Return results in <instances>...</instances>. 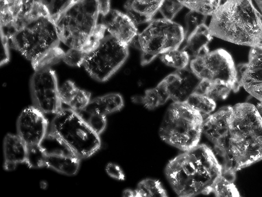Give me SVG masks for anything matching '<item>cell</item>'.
I'll list each match as a JSON object with an SVG mask.
<instances>
[{
  "instance_id": "3957f363",
  "label": "cell",
  "mask_w": 262,
  "mask_h": 197,
  "mask_svg": "<svg viewBox=\"0 0 262 197\" xmlns=\"http://www.w3.org/2000/svg\"><path fill=\"white\" fill-rule=\"evenodd\" d=\"M211 16L208 28L213 36L262 49V14L251 0H228Z\"/></svg>"
},
{
  "instance_id": "5bb4252c",
  "label": "cell",
  "mask_w": 262,
  "mask_h": 197,
  "mask_svg": "<svg viewBox=\"0 0 262 197\" xmlns=\"http://www.w3.org/2000/svg\"><path fill=\"white\" fill-rule=\"evenodd\" d=\"M48 126L45 114L34 106H29L17 119V135L27 147L40 145L47 135Z\"/></svg>"
},
{
  "instance_id": "4dcf8cb0",
  "label": "cell",
  "mask_w": 262,
  "mask_h": 197,
  "mask_svg": "<svg viewBox=\"0 0 262 197\" xmlns=\"http://www.w3.org/2000/svg\"><path fill=\"white\" fill-rule=\"evenodd\" d=\"M46 9L49 16L55 22L72 5L75 0H37Z\"/></svg>"
},
{
  "instance_id": "9a60e30c",
  "label": "cell",
  "mask_w": 262,
  "mask_h": 197,
  "mask_svg": "<svg viewBox=\"0 0 262 197\" xmlns=\"http://www.w3.org/2000/svg\"><path fill=\"white\" fill-rule=\"evenodd\" d=\"M236 68L241 87L262 103V49L251 47L248 62Z\"/></svg>"
},
{
  "instance_id": "60d3db41",
  "label": "cell",
  "mask_w": 262,
  "mask_h": 197,
  "mask_svg": "<svg viewBox=\"0 0 262 197\" xmlns=\"http://www.w3.org/2000/svg\"><path fill=\"white\" fill-rule=\"evenodd\" d=\"M40 186H41V187L42 188H43V189H45V188H46V187H47V184L46 183V182H45V181H42V182H41V185H40Z\"/></svg>"
},
{
  "instance_id": "ba28073f",
  "label": "cell",
  "mask_w": 262,
  "mask_h": 197,
  "mask_svg": "<svg viewBox=\"0 0 262 197\" xmlns=\"http://www.w3.org/2000/svg\"><path fill=\"white\" fill-rule=\"evenodd\" d=\"M136 37L144 66L157 56L179 48L185 40V31L180 25L163 17L151 21Z\"/></svg>"
},
{
  "instance_id": "603a6c76",
  "label": "cell",
  "mask_w": 262,
  "mask_h": 197,
  "mask_svg": "<svg viewBox=\"0 0 262 197\" xmlns=\"http://www.w3.org/2000/svg\"><path fill=\"white\" fill-rule=\"evenodd\" d=\"M231 90L230 86L222 81L201 79L194 92L216 101L226 99Z\"/></svg>"
},
{
  "instance_id": "7402d4cb",
  "label": "cell",
  "mask_w": 262,
  "mask_h": 197,
  "mask_svg": "<svg viewBox=\"0 0 262 197\" xmlns=\"http://www.w3.org/2000/svg\"><path fill=\"white\" fill-rule=\"evenodd\" d=\"M124 101L121 94L110 93L91 100L87 106L80 112L106 116L121 110Z\"/></svg>"
},
{
  "instance_id": "f35d334b",
  "label": "cell",
  "mask_w": 262,
  "mask_h": 197,
  "mask_svg": "<svg viewBox=\"0 0 262 197\" xmlns=\"http://www.w3.org/2000/svg\"><path fill=\"white\" fill-rule=\"evenodd\" d=\"M123 196H135L136 197V193L135 190H132L129 189H125L122 193Z\"/></svg>"
},
{
  "instance_id": "8d00e7d4",
  "label": "cell",
  "mask_w": 262,
  "mask_h": 197,
  "mask_svg": "<svg viewBox=\"0 0 262 197\" xmlns=\"http://www.w3.org/2000/svg\"><path fill=\"white\" fill-rule=\"evenodd\" d=\"M2 44V51L1 55V65L7 63L9 61V55L8 52V41L4 37L1 36Z\"/></svg>"
},
{
  "instance_id": "1f68e13d",
  "label": "cell",
  "mask_w": 262,
  "mask_h": 197,
  "mask_svg": "<svg viewBox=\"0 0 262 197\" xmlns=\"http://www.w3.org/2000/svg\"><path fill=\"white\" fill-rule=\"evenodd\" d=\"M206 17V15L190 10L185 16L186 31L185 32V39L198 26L204 24Z\"/></svg>"
},
{
  "instance_id": "e0dca14e",
  "label": "cell",
  "mask_w": 262,
  "mask_h": 197,
  "mask_svg": "<svg viewBox=\"0 0 262 197\" xmlns=\"http://www.w3.org/2000/svg\"><path fill=\"white\" fill-rule=\"evenodd\" d=\"M101 21L110 35L128 46L138 33L137 26L130 18L118 10L111 9L101 15Z\"/></svg>"
},
{
  "instance_id": "8fae6325",
  "label": "cell",
  "mask_w": 262,
  "mask_h": 197,
  "mask_svg": "<svg viewBox=\"0 0 262 197\" xmlns=\"http://www.w3.org/2000/svg\"><path fill=\"white\" fill-rule=\"evenodd\" d=\"M57 79L50 68L35 71L30 81L34 106L44 114H56L61 109Z\"/></svg>"
},
{
  "instance_id": "2e32d148",
  "label": "cell",
  "mask_w": 262,
  "mask_h": 197,
  "mask_svg": "<svg viewBox=\"0 0 262 197\" xmlns=\"http://www.w3.org/2000/svg\"><path fill=\"white\" fill-rule=\"evenodd\" d=\"M200 80L190 68L186 67L177 69L162 81L170 99L174 102H184L194 91Z\"/></svg>"
},
{
  "instance_id": "f546056e",
  "label": "cell",
  "mask_w": 262,
  "mask_h": 197,
  "mask_svg": "<svg viewBox=\"0 0 262 197\" xmlns=\"http://www.w3.org/2000/svg\"><path fill=\"white\" fill-rule=\"evenodd\" d=\"M185 102L202 114H209L216 107L215 101L205 95L193 92Z\"/></svg>"
},
{
  "instance_id": "cb8c5ba5",
  "label": "cell",
  "mask_w": 262,
  "mask_h": 197,
  "mask_svg": "<svg viewBox=\"0 0 262 197\" xmlns=\"http://www.w3.org/2000/svg\"><path fill=\"white\" fill-rule=\"evenodd\" d=\"M235 174L222 172L213 184L212 192L216 196H240L234 184Z\"/></svg>"
},
{
  "instance_id": "277c9868",
  "label": "cell",
  "mask_w": 262,
  "mask_h": 197,
  "mask_svg": "<svg viewBox=\"0 0 262 197\" xmlns=\"http://www.w3.org/2000/svg\"><path fill=\"white\" fill-rule=\"evenodd\" d=\"M204 120L203 114L185 102H173L163 117L159 135L168 144L187 151L199 144Z\"/></svg>"
},
{
  "instance_id": "ac0fdd59",
  "label": "cell",
  "mask_w": 262,
  "mask_h": 197,
  "mask_svg": "<svg viewBox=\"0 0 262 197\" xmlns=\"http://www.w3.org/2000/svg\"><path fill=\"white\" fill-rule=\"evenodd\" d=\"M4 164L5 170H14L19 164L26 162L27 147L18 135L7 133L3 142Z\"/></svg>"
},
{
  "instance_id": "d6a6232c",
  "label": "cell",
  "mask_w": 262,
  "mask_h": 197,
  "mask_svg": "<svg viewBox=\"0 0 262 197\" xmlns=\"http://www.w3.org/2000/svg\"><path fill=\"white\" fill-rule=\"evenodd\" d=\"M183 7L179 0H163L159 11L163 18L172 20Z\"/></svg>"
},
{
  "instance_id": "d4e9b609",
  "label": "cell",
  "mask_w": 262,
  "mask_h": 197,
  "mask_svg": "<svg viewBox=\"0 0 262 197\" xmlns=\"http://www.w3.org/2000/svg\"><path fill=\"white\" fill-rule=\"evenodd\" d=\"M184 7L205 15H211L228 0H179Z\"/></svg>"
},
{
  "instance_id": "e575fe53",
  "label": "cell",
  "mask_w": 262,
  "mask_h": 197,
  "mask_svg": "<svg viewBox=\"0 0 262 197\" xmlns=\"http://www.w3.org/2000/svg\"><path fill=\"white\" fill-rule=\"evenodd\" d=\"M85 114L88 116L86 118H83L93 131L100 135L104 130L106 126V116L97 114Z\"/></svg>"
},
{
  "instance_id": "4fadbf2b",
  "label": "cell",
  "mask_w": 262,
  "mask_h": 197,
  "mask_svg": "<svg viewBox=\"0 0 262 197\" xmlns=\"http://www.w3.org/2000/svg\"><path fill=\"white\" fill-rule=\"evenodd\" d=\"M41 145L44 150L43 167L69 176L77 173L81 159L56 137L47 134Z\"/></svg>"
},
{
  "instance_id": "52a82bcc",
  "label": "cell",
  "mask_w": 262,
  "mask_h": 197,
  "mask_svg": "<svg viewBox=\"0 0 262 197\" xmlns=\"http://www.w3.org/2000/svg\"><path fill=\"white\" fill-rule=\"evenodd\" d=\"M55 22L48 13L41 15L17 31L8 41L9 46L31 62L60 43Z\"/></svg>"
},
{
  "instance_id": "4316f807",
  "label": "cell",
  "mask_w": 262,
  "mask_h": 197,
  "mask_svg": "<svg viewBox=\"0 0 262 197\" xmlns=\"http://www.w3.org/2000/svg\"><path fill=\"white\" fill-rule=\"evenodd\" d=\"M64 53L59 46L52 48L32 61V67L35 71L50 68V66L62 60Z\"/></svg>"
},
{
  "instance_id": "ab89813d",
  "label": "cell",
  "mask_w": 262,
  "mask_h": 197,
  "mask_svg": "<svg viewBox=\"0 0 262 197\" xmlns=\"http://www.w3.org/2000/svg\"><path fill=\"white\" fill-rule=\"evenodd\" d=\"M262 14V0H255Z\"/></svg>"
},
{
  "instance_id": "83f0119b",
  "label": "cell",
  "mask_w": 262,
  "mask_h": 197,
  "mask_svg": "<svg viewBox=\"0 0 262 197\" xmlns=\"http://www.w3.org/2000/svg\"><path fill=\"white\" fill-rule=\"evenodd\" d=\"M161 61L166 65L177 69L187 67L190 57L183 50L175 49L160 55Z\"/></svg>"
},
{
  "instance_id": "d590c367",
  "label": "cell",
  "mask_w": 262,
  "mask_h": 197,
  "mask_svg": "<svg viewBox=\"0 0 262 197\" xmlns=\"http://www.w3.org/2000/svg\"><path fill=\"white\" fill-rule=\"evenodd\" d=\"M107 174L111 178L117 180L123 181L125 180V174L121 168L117 164L109 163L105 167Z\"/></svg>"
},
{
  "instance_id": "ffe728a7",
  "label": "cell",
  "mask_w": 262,
  "mask_h": 197,
  "mask_svg": "<svg viewBox=\"0 0 262 197\" xmlns=\"http://www.w3.org/2000/svg\"><path fill=\"white\" fill-rule=\"evenodd\" d=\"M62 103L78 112L82 110L91 101V93L77 87L70 81L65 82L59 89Z\"/></svg>"
},
{
  "instance_id": "7c38bea8",
  "label": "cell",
  "mask_w": 262,
  "mask_h": 197,
  "mask_svg": "<svg viewBox=\"0 0 262 197\" xmlns=\"http://www.w3.org/2000/svg\"><path fill=\"white\" fill-rule=\"evenodd\" d=\"M36 0H0L1 35L8 40L35 16Z\"/></svg>"
},
{
  "instance_id": "d6986e66",
  "label": "cell",
  "mask_w": 262,
  "mask_h": 197,
  "mask_svg": "<svg viewBox=\"0 0 262 197\" xmlns=\"http://www.w3.org/2000/svg\"><path fill=\"white\" fill-rule=\"evenodd\" d=\"M163 0H127L124 4L126 14L136 26L152 20Z\"/></svg>"
},
{
  "instance_id": "9c48e42d",
  "label": "cell",
  "mask_w": 262,
  "mask_h": 197,
  "mask_svg": "<svg viewBox=\"0 0 262 197\" xmlns=\"http://www.w3.org/2000/svg\"><path fill=\"white\" fill-rule=\"evenodd\" d=\"M128 47L111 35H107L86 55L83 65L94 79L105 82L126 61L129 53Z\"/></svg>"
},
{
  "instance_id": "836d02e7",
  "label": "cell",
  "mask_w": 262,
  "mask_h": 197,
  "mask_svg": "<svg viewBox=\"0 0 262 197\" xmlns=\"http://www.w3.org/2000/svg\"><path fill=\"white\" fill-rule=\"evenodd\" d=\"M86 55L81 49L71 48L65 52L62 60L69 66L79 67L83 65Z\"/></svg>"
},
{
  "instance_id": "5b68a950",
  "label": "cell",
  "mask_w": 262,
  "mask_h": 197,
  "mask_svg": "<svg viewBox=\"0 0 262 197\" xmlns=\"http://www.w3.org/2000/svg\"><path fill=\"white\" fill-rule=\"evenodd\" d=\"M49 133L80 159L90 157L101 147L99 135L82 116L71 108L61 109L55 114Z\"/></svg>"
},
{
  "instance_id": "f1b7e54d",
  "label": "cell",
  "mask_w": 262,
  "mask_h": 197,
  "mask_svg": "<svg viewBox=\"0 0 262 197\" xmlns=\"http://www.w3.org/2000/svg\"><path fill=\"white\" fill-rule=\"evenodd\" d=\"M131 99L133 102L141 104L148 110H154L166 103L157 87L145 90L143 95H134Z\"/></svg>"
},
{
  "instance_id": "74e56055",
  "label": "cell",
  "mask_w": 262,
  "mask_h": 197,
  "mask_svg": "<svg viewBox=\"0 0 262 197\" xmlns=\"http://www.w3.org/2000/svg\"><path fill=\"white\" fill-rule=\"evenodd\" d=\"M100 14L101 15L106 14L111 9L110 0H98Z\"/></svg>"
},
{
  "instance_id": "8992f818",
  "label": "cell",
  "mask_w": 262,
  "mask_h": 197,
  "mask_svg": "<svg viewBox=\"0 0 262 197\" xmlns=\"http://www.w3.org/2000/svg\"><path fill=\"white\" fill-rule=\"evenodd\" d=\"M100 14L98 0H76L55 22L60 41L82 49L95 32Z\"/></svg>"
},
{
  "instance_id": "6da1fadb",
  "label": "cell",
  "mask_w": 262,
  "mask_h": 197,
  "mask_svg": "<svg viewBox=\"0 0 262 197\" xmlns=\"http://www.w3.org/2000/svg\"><path fill=\"white\" fill-rule=\"evenodd\" d=\"M203 133L223 158L222 172H236L262 160V116L250 103L224 106L204 121Z\"/></svg>"
},
{
  "instance_id": "30bf717a",
  "label": "cell",
  "mask_w": 262,
  "mask_h": 197,
  "mask_svg": "<svg viewBox=\"0 0 262 197\" xmlns=\"http://www.w3.org/2000/svg\"><path fill=\"white\" fill-rule=\"evenodd\" d=\"M189 67L200 79L222 81L229 85L234 92L241 87L233 60L223 49L208 51L192 58Z\"/></svg>"
},
{
  "instance_id": "7a4b0ae2",
  "label": "cell",
  "mask_w": 262,
  "mask_h": 197,
  "mask_svg": "<svg viewBox=\"0 0 262 197\" xmlns=\"http://www.w3.org/2000/svg\"><path fill=\"white\" fill-rule=\"evenodd\" d=\"M222 173V165L205 144H198L179 154L168 163L165 169L168 182L179 196L210 193Z\"/></svg>"
},
{
  "instance_id": "484cf974",
  "label": "cell",
  "mask_w": 262,
  "mask_h": 197,
  "mask_svg": "<svg viewBox=\"0 0 262 197\" xmlns=\"http://www.w3.org/2000/svg\"><path fill=\"white\" fill-rule=\"evenodd\" d=\"M137 196H167V192L161 182L152 179L140 181L135 189Z\"/></svg>"
},
{
  "instance_id": "44dd1931",
  "label": "cell",
  "mask_w": 262,
  "mask_h": 197,
  "mask_svg": "<svg viewBox=\"0 0 262 197\" xmlns=\"http://www.w3.org/2000/svg\"><path fill=\"white\" fill-rule=\"evenodd\" d=\"M213 38L209 31L208 26L203 24L198 26L185 38L186 44L182 49L190 58L209 51L208 44Z\"/></svg>"
}]
</instances>
